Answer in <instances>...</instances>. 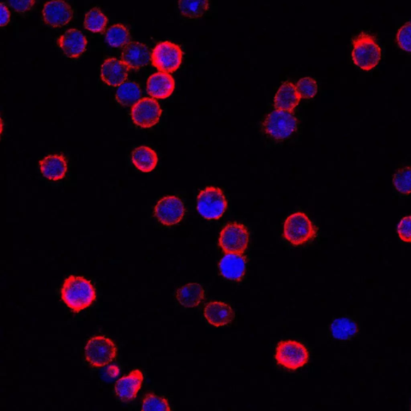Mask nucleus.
Wrapping results in <instances>:
<instances>
[{
    "label": "nucleus",
    "instance_id": "a211bd4d",
    "mask_svg": "<svg viewBox=\"0 0 411 411\" xmlns=\"http://www.w3.org/2000/svg\"><path fill=\"white\" fill-rule=\"evenodd\" d=\"M174 78L167 72H156L147 81V93L154 99L168 98L174 93Z\"/></svg>",
    "mask_w": 411,
    "mask_h": 411
},
{
    "label": "nucleus",
    "instance_id": "6e6552de",
    "mask_svg": "<svg viewBox=\"0 0 411 411\" xmlns=\"http://www.w3.org/2000/svg\"><path fill=\"white\" fill-rule=\"evenodd\" d=\"M183 58L184 52L179 45L170 41H164L154 47L151 62L160 72L172 74L179 69Z\"/></svg>",
    "mask_w": 411,
    "mask_h": 411
},
{
    "label": "nucleus",
    "instance_id": "423d86ee",
    "mask_svg": "<svg viewBox=\"0 0 411 411\" xmlns=\"http://www.w3.org/2000/svg\"><path fill=\"white\" fill-rule=\"evenodd\" d=\"M263 128L266 135L276 140H285L297 130L298 119L292 112L276 110L266 118Z\"/></svg>",
    "mask_w": 411,
    "mask_h": 411
},
{
    "label": "nucleus",
    "instance_id": "5701e85b",
    "mask_svg": "<svg viewBox=\"0 0 411 411\" xmlns=\"http://www.w3.org/2000/svg\"><path fill=\"white\" fill-rule=\"evenodd\" d=\"M131 161L138 171L149 173L154 170L159 158L154 150L148 147H140L133 151Z\"/></svg>",
    "mask_w": 411,
    "mask_h": 411
},
{
    "label": "nucleus",
    "instance_id": "2f4dec72",
    "mask_svg": "<svg viewBox=\"0 0 411 411\" xmlns=\"http://www.w3.org/2000/svg\"><path fill=\"white\" fill-rule=\"evenodd\" d=\"M397 43L402 50L411 52V22L405 23L404 26L398 30L397 34Z\"/></svg>",
    "mask_w": 411,
    "mask_h": 411
},
{
    "label": "nucleus",
    "instance_id": "1a4fd4ad",
    "mask_svg": "<svg viewBox=\"0 0 411 411\" xmlns=\"http://www.w3.org/2000/svg\"><path fill=\"white\" fill-rule=\"evenodd\" d=\"M249 244V232L241 223H228L220 232L219 244L225 253L244 254Z\"/></svg>",
    "mask_w": 411,
    "mask_h": 411
},
{
    "label": "nucleus",
    "instance_id": "a878e982",
    "mask_svg": "<svg viewBox=\"0 0 411 411\" xmlns=\"http://www.w3.org/2000/svg\"><path fill=\"white\" fill-rule=\"evenodd\" d=\"M181 14L189 19L202 17L210 9V0H179Z\"/></svg>",
    "mask_w": 411,
    "mask_h": 411
},
{
    "label": "nucleus",
    "instance_id": "2eb2a0df",
    "mask_svg": "<svg viewBox=\"0 0 411 411\" xmlns=\"http://www.w3.org/2000/svg\"><path fill=\"white\" fill-rule=\"evenodd\" d=\"M129 69L123 60L116 58L107 59L101 66V80L108 86L118 87L127 80Z\"/></svg>",
    "mask_w": 411,
    "mask_h": 411
},
{
    "label": "nucleus",
    "instance_id": "f257e3e1",
    "mask_svg": "<svg viewBox=\"0 0 411 411\" xmlns=\"http://www.w3.org/2000/svg\"><path fill=\"white\" fill-rule=\"evenodd\" d=\"M60 295L64 303L75 313L86 310L96 299L93 283L84 276H69L64 281Z\"/></svg>",
    "mask_w": 411,
    "mask_h": 411
},
{
    "label": "nucleus",
    "instance_id": "cd10ccee",
    "mask_svg": "<svg viewBox=\"0 0 411 411\" xmlns=\"http://www.w3.org/2000/svg\"><path fill=\"white\" fill-rule=\"evenodd\" d=\"M108 20L107 17L98 8L90 10L84 18V26L89 31L94 33L104 32Z\"/></svg>",
    "mask_w": 411,
    "mask_h": 411
},
{
    "label": "nucleus",
    "instance_id": "473e14b6",
    "mask_svg": "<svg viewBox=\"0 0 411 411\" xmlns=\"http://www.w3.org/2000/svg\"><path fill=\"white\" fill-rule=\"evenodd\" d=\"M398 237L405 243H411V215L402 218L397 228Z\"/></svg>",
    "mask_w": 411,
    "mask_h": 411
},
{
    "label": "nucleus",
    "instance_id": "bb28decb",
    "mask_svg": "<svg viewBox=\"0 0 411 411\" xmlns=\"http://www.w3.org/2000/svg\"><path fill=\"white\" fill-rule=\"evenodd\" d=\"M106 40L113 47H125L130 40L129 30L123 24H114L107 30Z\"/></svg>",
    "mask_w": 411,
    "mask_h": 411
},
{
    "label": "nucleus",
    "instance_id": "20e7f679",
    "mask_svg": "<svg viewBox=\"0 0 411 411\" xmlns=\"http://www.w3.org/2000/svg\"><path fill=\"white\" fill-rule=\"evenodd\" d=\"M118 354L116 344L105 336H95L90 338L84 348V356L88 364L93 368H98L111 364Z\"/></svg>",
    "mask_w": 411,
    "mask_h": 411
},
{
    "label": "nucleus",
    "instance_id": "7c9ffc66",
    "mask_svg": "<svg viewBox=\"0 0 411 411\" xmlns=\"http://www.w3.org/2000/svg\"><path fill=\"white\" fill-rule=\"evenodd\" d=\"M298 91L301 98L312 99L318 91L317 83L312 77H304L297 84Z\"/></svg>",
    "mask_w": 411,
    "mask_h": 411
},
{
    "label": "nucleus",
    "instance_id": "c756f323",
    "mask_svg": "<svg viewBox=\"0 0 411 411\" xmlns=\"http://www.w3.org/2000/svg\"><path fill=\"white\" fill-rule=\"evenodd\" d=\"M142 410L171 411V409L165 398L154 394H149L144 398Z\"/></svg>",
    "mask_w": 411,
    "mask_h": 411
},
{
    "label": "nucleus",
    "instance_id": "f704fd0d",
    "mask_svg": "<svg viewBox=\"0 0 411 411\" xmlns=\"http://www.w3.org/2000/svg\"><path fill=\"white\" fill-rule=\"evenodd\" d=\"M0 6H1V17H0V26H1V27H4L7 26L10 21V12L7 8V6H6L4 3H1Z\"/></svg>",
    "mask_w": 411,
    "mask_h": 411
},
{
    "label": "nucleus",
    "instance_id": "f8f14e48",
    "mask_svg": "<svg viewBox=\"0 0 411 411\" xmlns=\"http://www.w3.org/2000/svg\"><path fill=\"white\" fill-rule=\"evenodd\" d=\"M74 17L71 6L62 0H52L45 4L43 18L48 26L60 28L68 24Z\"/></svg>",
    "mask_w": 411,
    "mask_h": 411
},
{
    "label": "nucleus",
    "instance_id": "412c9836",
    "mask_svg": "<svg viewBox=\"0 0 411 411\" xmlns=\"http://www.w3.org/2000/svg\"><path fill=\"white\" fill-rule=\"evenodd\" d=\"M300 99L297 87L291 82H285L275 96L274 106L276 110L293 112L299 105Z\"/></svg>",
    "mask_w": 411,
    "mask_h": 411
},
{
    "label": "nucleus",
    "instance_id": "7ed1b4c3",
    "mask_svg": "<svg viewBox=\"0 0 411 411\" xmlns=\"http://www.w3.org/2000/svg\"><path fill=\"white\" fill-rule=\"evenodd\" d=\"M317 228L305 213H294L283 225V237L293 246L304 245L316 238Z\"/></svg>",
    "mask_w": 411,
    "mask_h": 411
},
{
    "label": "nucleus",
    "instance_id": "72a5a7b5",
    "mask_svg": "<svg viewBox=\"0 0 411 411\" xmlns=\"http://www.w3.org/2000/svg\"><path fill=\"white\" fill-rule=\"evenodd\" d=\"M8 2L10 7L18 13H26L33 9L35 0H8Z\"/></svg>",
    "mask_w": 411,
    "mask_h": 411
},
{
    "label": "nucleus",
    "instance_id": "0eeeda50",
    "mask_svg": "<svg viewBox=\"0 0 411 411\" xmlns=\"http://www.w3.org/2000/svg\"><path fill=\"white\" fill-rule=\"evenodd\" d=\"M277 364L288 370L295 371L303 367L310 359V353L303 344L297 341H282L276 349Z\"/></svg>",
    "mask_w": 411,
    "mask_h": 411
},
{
    "label": "nucleus",
    "instance_id": "6ab92c4d",
    "mask_svg": "<svg viewBox=\"0 0 411 411\" xmlns=\"http://www.w3.org/2000/svg\"><path fill=\"white\" fill-rule=\"evenodd\" d=\"M204 317L211 325L222 327L232 322L235 313L225 302L211 301L204 308Z\"/></svg>",
    "mask_w": 411,
    "mask_h": 411
},
{
    "label": "nucleus",
    "instance_id": "39448f33",
    "mask_svg": "<svg viewBox=\"0 0 411 411\" xmlns=\"http://www.w3.org/2000/svg\"><path fill=\"white\" fill-rule=\"evenodd\" d=\"M227 208V198L220 188L208 186L199 192L197 198V210L205 220L220 219L225 215Z\"/></svg>",
    "mask_w": 411,
    "mask_h": 411
},
{
    "label": "nucleus",
    "instance_id": "f3484780",
    "mask_svg": "<svg viewBox=\"0 0 411 411\" xmlns=\"http://www.w3.org/2000/svg\"><path fill=\"white\" fill-rule=\"evenodd\" d=\"M58 44L65 56L76 59L80 57L86 52L87 40L79 30L72 28L60 36Z\"/></svg>",
    "mask_w": 411,
    "mask_h": 411
},
{
    "label": "nucleus",
    "instance_id": "e433bc0d",
    "mask_svg": "<svg viewBox=\"0 0 411 411\" xmlns=\"http://www.w3.org/2000/svg\"><path fill=\"white\" fill-rule=\"evenodd\" d=\"M410 410H411V404H410Z\"/></svg>",
    "mask_w": 411,
    "mask_h": 411
},
{
    "label": "nucleus",
    "instance_id": "c85d7f7f",
    "mask_svg": "<svg viewBox=\"0 0 411 411\" xmlns=\"http://www.w3.org/2000/svg\"><path fill=\"white\" fill-rule=\"evenodd\" d=\"M393 184L401 195H411V167L398 169L393 178Z\"/></svg>",
    "mask_w": 411,
    "mask_h": 411
},
{
    "label": "nucleus",
    "instance_id": "ddd939ff",
    "mask_svg": "<svg viewBox=\"0 0 411 411\" xmlns=\"http://www.w3.org/2000/svg\"><path fill=\"white\" fill-rule=\"evenodd\" d=\"M143 374L141 371H133L129 376L120 378L115 384V392L120 401H134L143 384Z\"/></svg>",
    "mask_w": 411,
    "mask_h": 411
},
{
    "label": "nucleus",
    "instance_id": "dca6fc26",
    "mask_svg": "<svg viewBox=\"0 0 411 411\" xmlns=\"http://www.w3.org/2000/svg\"><path fill=\"white\" fill-rule=\"evenodd\" d=\"M152 57L150 48L139 42H130L122 52V60L131 69H140L149 64Z\"/></svg>",
    "mask_w": 411,
    "mask_h": 411
},
{
    "label": "nucleus",
    "instance_id": "aec40b11",
    "mask_svg": "<svg viewBox=\"0 0 411 411\" xmlns=\"http://www.w3.org/2000/svg\"><path fill=\"white\" fill-rule=\"evenodd\" d=\"M40 171L43 176L52 181L64 179L68 171L67 160L62 154H53L45 157L40 162Z\"/></svg>",
    "mask_w": 411,
    "mask_h": 411
},
{
    "label": "nucleus",
    "instance_id": "b1692460",
    "mask_svg": "<svg viewBox=\"0 0 411 411\" xmlns=\"http://www.w3.org/2000/svg\"><path fill=\"white\" fill-rule=\"evenodd\" d=\"M332 336L340 341L352 340L359 334V325L354 320L347 317L337 318L330 326Z\"/></svg>",
    "mask_w": 411,
    "mask_h": 411
},
{
    "label": "nucleus",
    "instance_id": "9b49d317",
    "mask_svg": "<svg viewBox=\"0 0 411 411\" xmlns=\"http://www.w3.org/2000/svg\"><path fill=\"white\" fill-rule=\"evenodd\" d=\"M185 215V206L176 196L162 198L154 208V216L162 225L171 227L178 225Z\"/></svg>",
    "mask_w": 411,
    "mask_h": 411
},
{
    "label": "nucleus",
    "instance_id": "c9c22d12",
    "mask_svg": "<svg viewBox=\"0 0 411 411\" xmlns=\"http://www.w3.org/2000/svg\"><path fill=\"white\" fill-rule=\"evenodd\" d=\"M3 130H4V123H3V120L1 119V134L3 133Z\"/></svg>",
    "mask_w": 411,
    "mask_h": 411
},
{
    "label": "nucleus",
    "instance_id": "393cba45",
    "mask_svg": "<svg viewBox=\"0 0 411 411\" xmlns=\"http://www.w3.org/2000/svg\"><path fill=\"white\" fill-rule=\"evenodd\" d=\"M140 87L135 82L125 81L118 86L116 93V100L120 105L125 107H133L142 98Z\"/></svg>",
    "mask_w": 411,
    "mask_h": 411
},
{
    "label": "nucleus",
    "instance_id": "9d476101",
    "mask_svg": "<svg viewBox=\"0 0 411 411\" xmlns=\"http://www.w3.org/2000/svg\"><path fill=\"white\" fill-rule=\"evenodd\" d=\"M162 113L158 101L154 98H144L132 107L130 115L136 125L148 129L159 123Z\"/></svg>",
    "mask_w": 411,
    "mask_h": 411
},
{
    "label": "nucleus",
    "instance_id": "4be33fe9",
    "mask_svg": "<svg viewBox=\"0 0 411 411\" xmlns=\"http://www.w3.org/2000/svg\"><path fill=\"white\" fill-rule=\"evenodd\" d=\"M205 298V291L198 283H190L181 287L176 292V299L185 308H196L201 305Z\"/></svg>",
    "mask_w": 411,
    "mask_h": 411
},
{
    "label": "nucleus",
    "instance_id": "4468645a",
    "mask_svg": "<svg viewBox=\"0 0 411 411\" xmlns=\"http://www.w3.org/2000/svg\"><path fill=\"white\" fill-rule=\"evenodd\" d=\"M247 259L243 254L226 253L220 259V274L226 279L241 281L245 275Z\"/></svg>",
    "mask_w": 411,
    "mask_h": 411
},
{
    "label": "nucleus",
    "instance_id": "f03ea898",
    "mask_svg": "<svg viewBox=\"0 0 411 411\" xmlns=\"http://www.w3.org/2000/svg\"><path fill=\"white\" fill-rule=\"evenodd\" d=\"M352 59L361 69L371 71L382 57V50L372 35L362 33L353 41Z\"/></svg>",
    "mask_w": 411,
    "mask_h": 411
}]
</instances>
